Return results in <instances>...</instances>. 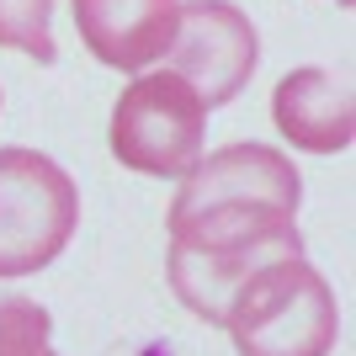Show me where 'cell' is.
Listing matches in <instances>:
<instances>
[{
	"mask_svg": "<svg viewBox=\"0 0 356 356\" xmlns=\"http://www.w3.org/2000/svg\"><path fill=\"white\" fill-rule=\"evenodd\" d=\"M165 229H170V250H165L170 293L186 303V314L218 330L234 293L250 277H261L277 261H303L298 213L266 208V202H213V208L165 218Z\"/></svg>",
	"mask_w": 356,
	"mask_h": 356,
	"instance_id": "6da1fadb",
	"label": "cell"
},
{
	"mask_svg": "<svg viewBox=\"0 0 356 356\" xmlns=\"http://www.w3.org/2000/svg\"><path fill=\"white\" fill-rule=\"evenodd\" d=\"M223 330L239 356H330L341 341V303L309 261H277L234 293Z\"/></svg>",
	"mask_w": 356,
	"mask_h": 356,
	"instance_id": "7a4b0ae2",
	"label": "cell"
},
{
	"mask_svg": "<svg viewBox=\"0 0 356 356\" xmlns=\"http://www.w3.org/2000/svg\"><path fill=\"white\" fill-rule=\"evenodd\" d=\"M80 229V186L54 154L0 149V282L54 266Z\"/></svg>",
	"mask_w": 356,
	"mask_h": 356,
	"instance_id": "3957f363",
	"label": "cell"
},
{
	"mask_svg": "<svg viewBox=\"0 0 356 356\" xmlns=\"http://www.w3.org/2000/svg\"><path fill=\"white\" fill-rule=\"evenodd\" d=\"M112 160L138 176L181 181L202 160L208 144V106L197 102V90L181 74H138L134 86L112 106V128H106Z\"/></svg>",
	"mask_w": 356,
	"mask_h": 356,
	"instance_id": "277c9868",
	"label": "cell"
},
{
	"mask_svg": "<svg viewBox=\"0 0 356 356\" xmlns=\"http://www.w3.org/2000/svg\"><path fill=\"white\" fill-rule=\"evenodd\" d=\"M261 64V38L255 22L229 0H181L176 16V43L165 54V70L181 74L197 90V102L218 112L250 86Z\"/></svg>",
	"mask_w": 356,
	"mask_h": 356,
	"instance_id": "5b68a950",
	"label": "cell"
},
{
	"mask_svg": "<svg viewBox=\"0 0 356 356\" xmlns=\"http://www.w3.org/2000/svg\"><path fill=\"white\" fill-rule=\"evenodd\" d=\"M213 202H266V208L298 213V202H303V176H298V165L287 160L282 149H271V144H255V138L250 144H223V149H213V154H202V160L181 176L165 218L213 208Z\"/></svg>",
	"mask_w": 356,
	"mask_h": 356,
	"instance_id": "8992f818",
	"label": "cell"
},
{
	"mask_svg": "<svg viewBox=\"0 0 356 356\" xmlns=\"http://www.w3.org/2000/svg\"><path fill=\"white\" fill-rule=\"evenodd\" d=\"M70 11L90 59L106 70L138 74L170 54L181 0H70Z\"/></svg>",
	"mask_w": 356,
	"mask_h": 356,
	"instance_id": "52a82bcc",
	"label": "cell"
},
{
	"mask_svg": "<svg viewBox=\"0 0 356 356\" xmlns=\"http://www.w3.org/2000/svg\"><path fill=\"white\" fill-rule=\"evenodd\" d=\"M271 122L293 149L309 154H341L351 149L356 134V102H351V74L325 70V64H303L287 70L271 90Z\"/></svg>",
	"mask_w": 356,
	"mask_h": 356,
	"instance_id": "ba28073f",
	"label": "cell"
},
{
	"mask_svg": "<svg viewBox=\"0 0 356 356\" xmlns=\"http://www.w3.org/2000/svg\"><path fill=\"white\" fill-rule=\"evenodd\" d=\"M0 48L27 54L32 64H54V0H0Z\"/></svg>",
	"mask_w": 356,
	"mask_h": 356,
	"instance_id": "9c48e42d",
	"label": "cell"
},
{
	"mask_svg": "<svg viewBox=\"0 0 356 356\" xmlns=\"http://www.w3.org/2000/svg\"><path fill=\"white\" fill-rule=\"evenodd\" d=\"M0 356H59L54 351V314L38 298L0 293Z\"/></svg>",
	"mask_w": 356,
	"mask_h": 356,
	"instance_id": "30bf717a",
	"label": "cell"
},
{
	"mask_svg": "<svg viewBox=\"0 0 356 356\" xmlns=\"http://www.w3.org/2000/svg\"><path fill=\"white\" fill-rule=\"evenodd\" d=\"M341 6H351V0H341Z\"/></svg>",
	"mask_w": 356,
	"mask_h": 356,
	"instance_id": "8fae6325",
	"label": "cell"
},
{
	"mask_svg": "<svg viewBox=\"0 0 356 356\" xmlns=\"http://www.w3.org/2000/svg\"><path fill=\"white\" fill-rule=\"evenodd\" d=\"M0 106H6V96H0Z\"/></svg>",
	"mask_w": 356,
	"mask_h": 356,
	"instance_id": "7c38bea8",
	"label": "cell"
}]
</instances>
